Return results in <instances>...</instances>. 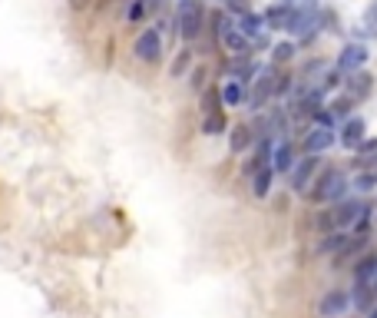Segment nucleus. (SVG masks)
Here are the masks:
<instances>
[{
    "label": "nucleus",
    "instance_id": "obj_1",
    "mask_svg": "<svg viewBox=\"0 0 377 318\" xmlns=\"http://www.w3.org/2000/svg\"><path fill=\"white\" fill-rule=\"evenodd\" d=\"M321 24V10H318V0H304V3H295L291 7V17H288V34H295V37L308 40L314 34V27Z\"/></svg>",
    "mask_w": 377,
    "mask_h": 318
},
{
    "label": "nucleus",
    "instance_id": "obj_2",
    "mask_svg": "<svg viewBox=\"0 0 377 318\" xmlns=\"http://www.w3.org/2000/svg\"><path fill=\"white\" fill-rule=\"evenodd\" d=\"M344 192H348V179L341 176L338 169H331V173L318 179V186L311 189V199L314 203H338Z\"/></svg>",
    "mask_w": 377,
    "mask_h": 318
},
{
    "label": "nucleus",
    "instance_id": "obj_3",
    "mask_svg": "<svg viewBox=\"0 0 377 318\" xmlns=\"http://www.w3.org/2000/svg\"><path fill=\"white\" fill-rule=\"evenodd\" d=\"M179 30L186 40H195L202 34V7L199 0H182L179 3Z\"/></svg>",
    "mask_w": 377,
    "mask_h": 318
},
{
    "label": "nucleus",
    "instance_id": "obj_4",
    "mask_svg": "<svg viewBox=\"0 0 377 318\" xmlns=\"http://www.w3.org/2000/svg\"><path fill=\"white\" fill-rule=\"evenodd\" d=\"M348 308H351V295L341 292V289H331V292L321 295V302H318V315L321 318H341Z\"/></svg>",
    "mask_w": 377,
    "mask_h": 318
},
{
    "label": "nucleus",
    "instance_id": "obj_5",
    "mask_svg": "<svg viewBox=\"0 0 377 318\" xmlns=\"http://www.w3.org/2000/svg\"><path fill=\"white\" fill-rule=\"evenodd\" d=\"M133 53H136L139 60H159V57H163V40H159V30H142V34H139L136 37V47H133Z\"/></svg>",
    "mask_w": 377,
    "mask_h": 318
},
{
    "label": "nucleus",
    "instance_id": "obj_6",
    "mask_svg": "<svg viewBox=\"0 0 377 318\" xmlns=\"http://www.w3.org/2000/svg\"><path fill=\"white\" fill-rule=\"evenodd\" d=\"M272 93H275V73L272 70H258V80H251V96H249L251 110H262Z\"/></svg>",
    "mask_w": 377,
    "mask_h": 318
},
{
    "label": "nucleus",
    "instance_id": "obj_7",
    "mask_svg": "<svg viewBox=\"0 0 377 318\" xmlns=\"http://www.w3.org/2000/svg\"><path fill=\"white\" fill-rule=\"evenodd\" d=\"M367 64V47L364 43H348L338 57V73H357Z\"/></svg>",
    "mask_w": 377,
    "mask_h": 318
},
{
    "label": "nucleus",
    "instance_id": "obj_8",
    "mask_svg": "<svg viewBox=\"0 0 377 318\" xmlns=\"http://www.w3.org/2000/svg\"><path fill=\"white\" fill-rule=\"evenodd\" d=\"M334 222L338 226H364L367 222V203H357V199H348V203H341V209L334 212Z\"/></svg>",
    "mask_w": 377,
    "mask_h": 318
},
{
    "label": "nucleus",
    "instance_id": "obj_9",
    "mask_svg": "<svg viewBox=\"0 0 377 318\" xmlns=\"http://www.w3.org/2000/svg\"><path fill=\"white\" fill-rule=\"evenodd\" d=\"M239 30L242 37L249 40V43H262V37H265V17L262 13H242V20H239Z\"/></svg>",
    "mask_w": 377,
    "mask_h": 318
},
{
    "label": "nucleus",
    "instance_id": "obj_10",
    "mask_svg": "<svg viewBox=\"0 0 377 318\" xmlns=\"http://www.w3.org/2000/svg\"><path fill=\"white\" fill-rule=\"evenodd\" d=\"M331 143H334V129L314 127L304 136V150H308V156H318V153H325V150H331Z\"/></svg>",
    "mask_w": 377,
    "mask_h": 318
},
{
    "label": "nucleus",
    "instance_id": "obj_11",
    "mask_svg": "<svg viewBox=\"0 0 377 318\" xmlns=\"http://www.w3.org/2000/svg\"><path fill=\"white\" fill-rule=\"evenodd\" d=\"M314 169H318V156H308V159H302V163L295 166V173H291V189L295 192H304V186L311 182Z\"/></svg>",
    "mask_w": 377,
    "mask_h": 318
},
{
    "label": "nucleus",
    "instance_id": "obj_12",
    "mask_svg": "<svg viewBox=\"0 0 377 318\" xmlns=\"http://www.w3.org/2000/svg\"><path fill=\"white\" fill-rule=\"evenodd\" d=\"M291 7H295V0H278V3H272L268 13H265V24L285 30L288 27V17H291Z\"/></svg>",
    "mask_w": 377,
    "mask_h": 318
},
{
    "label": "nucleus",
    "instance_id": "obj_13",
    "mask_svg": "<svg viewBox=\"0 0 377 318\" xmlns=\"http://www.w3.org/2000/svg\"><path fill=\"white\" fill-rule=\"evenodd\" d=\"M364 120H361V116H354V120H348V123H344V133H341V143H344V146H348V150H357V146H361V143H364Z\"/></svg>",
    "mask_w": 377,
    "mask_h": 318
},
{
    "label": "nucleus",
    "instance_id": "obj_14",
    "mask_svg": "<svg viewBox=\"0 0 377 318\" xmlns=\"http://www.w3.org/2000/svg\"><path fill=\"white\" fill-rule=\"evenodd\" d=\"M291 143H278V146H272V173H288L291 169Z\"/></svg>",
    "mask_w": 377,
    "mask_h": 318
},
{
    "label": "nucleus",
    "instance_id": "obj_15",
    "mask_svg": "<svg viewBox=\"0 0 377 318\" xmlns=\"http://www.w3.org/2000/svg\"><path fill=\"white\" fill-rule=\"evenodd\" d=\"M374 272H377V255H364L357 262V268H354V285H371Z\"/></svg>",
    "mask_w": 377,
    "mask_h": 318
},
{
    "label": "nucleus",
    "instance_id": "obj_16",
    "mask_svg": "<svg viewBox=\"0 0 377 318\" xmlns=\"http://www.w3.org/2000/svg\"><path fill=\"white\" fill-rule=\"evenodd\" d=\"M272 179H275L272 166H265V169H258V173H251V192H255L258 199H265L268 189H272Z\"/></svg>",
    "mask_w": 377,
    "mask_h": 318
},
{
    "label": "nucleus",
    "instance_id": "obj_17",
    "mask_svg": "<svg viewBox=\"0 0 377 318\" xmlns=\"http://www.w3.org/2000/svg\"><path fill=\"white\" fill-rule=\"evenodd\" d=\"M272 146H275V143L265 140L262 146H258V153H255L249 163H245V173H249V176H251V173H258V169H265V166L272 163Z\"/></svg>",
    "mask_w": 377,
    "mask_h": 318
},
{
    "label": "nucleus",
    "instance_id": "obj_18",
    "mask_svg": "<svg viewBox=\"0 0 377 318\" xmlns=\"http://www.w3.org/2000/svg\"><path fill=\"white\" fill-rule=\"evenodd\" d=\"M228 73H232V80H239V83H245V80L258 77V64L255 60H249V57H242L239 64L228 66Z\"/></svg>",
    "mask_w": 377,
    "mask_h": 318
},
{
    "label": "nucleus",
    "instance_id": "obj_19",
    "mask_svg": "<svg viewBox=\"0 0 377 318\" xmlns=\"http://www.w3.org/2000/svg\"><path fill=\"white\" fill-rule=\"evenodd\" d=\"M364 245H367V236H364V232H361L357 239H348V242H344V245L338 249V252H334V259H338V266H344L348 259H354V255L361 252Z\"/></svg>",
    "mask_w": 377,
    "mask_h": 318
},
{
    "label": "nucleus",
    "instance_id": "obj_20",
    "mask_svg": "<svg viewBox=\"0 0 377 318\" xmlns=\"http://www.w3.org/2000/svg\"><path fill=\"white\" fill-rule=\"evenodd\" d=\"M219 100L226 103V106H239L242 103V83L239 80H226V87L219 89Z\"/></svg>",
    "mask_w": 377,
    "mask_h": 318
},
{
    "label": "nucleus",
    "instance_id": "obj_21",
    "mask_svg": "<svg viewBox=\"0 0 377 318\" xmlns=\"http://www.w3.org/2000/svg\"><path fill=\"white\" fill-rule=\"evenodd\" d=\"M351 305L357 308V312H367V308L374 305V292H371V285H354Z\"/></svg>",
    "mask_w": 377,
    "mask_h": 318
},
{
    "label": "nucleus",
    "instance_id": "obj_22",
    "mask_svg": "<svg viewBox=\"0 0 377 318\" xmlns=\"http://www.w3.org/2000/svg\"><path fill=\"white\" fill-rule=\"evenodd\" d=\"M202 133H205V136L226 133V113H205V120H202Z\"/></svg>",
    "mask_w": 377,
    "mask_h": 318
},
{
    "label": "nucleus",
    "instance_id": "obj_23",
    "mask_svg": "<svg viewBox=\"0 0 377 318\" xmlns=\"http://www.w3.org/2000/svg\"><path fill=\"white\" fill-rule=\"evenodd\" d=\"M251 146V129L249 127H235L232 129V153H245Z\"/></svg>",
    "mask_w": 377,
    "mask_h": 318
},
{
    "label": "nucleus",
    "instance_id": "obj_24",
    "mask_svg": "<svg viewBox=\"0 0 377 318\" xmlns=\"http://www.w3.org/2000/svg\"><path fill=\"white\" fill-rule=\"evenodd\" d=\"M364 30L371 34V37H377V0H371L364 10Z\"/></svg>",
    "mask_w": 377,
    "mask_h": 318
},
{
    "label": "nucleus",
    "instance_id": "obj_25",
    "mask_svg": "<svg viewBox=\"0 0 377 318\" xmlns=\"http://www.w3.org/2000/svg\"><path fill=\"white\" fill-rule=\"evenodd\" d=\"M344 242H348V236H344V232H331V236L321 242V252H338Z\"/></svg>",
    "mask_w": 377,
    "mask_h": 318
},
{
    "label": "nucleus",
    "instance_id": "obj_26",
    "mask_svg": "<svg viewBox=\"0 0 377 318\" xmlns=\"http://www.w3.org/2000/svg\"><path fill=\"white\" fill-rule=\"evenodd\" d=\"M291 57H295V47H291V43H278L275 47V64H285Z\"/></svg>",
    "mask_w": 377,
    "mask_h": 318
},
{
    "label": "nucleus",
    "instance_id": "obj_27",
    "mask_svg": "<svg viewBox=\"0 0 377 318\" xmlns=\"http://www.w3.org/2000/svg\"><path fill=\"white\" fill-rule=\"evenodd\" d=\"M357 156H377V140H364L357 146Z\"/></svg>",
    "mask_w": 377,
    "mask_h": 318
},
{
    "label": "nucleus",
    "instance_id": "obj_28",
    "mask_svg": "<svg viewBox=\"0 0 377 318\" xmlns=\"http://www.w3.org/2000/svg\"><path fill=\"white\" fill-rule=\"evenodd\" d=\"M318 226H321V229H327V226H334V216H318Z\"/></svg>",
    "mask_w": 377,
    "mask_h": 318
},
{
    "label": "nucleus",
    "instance_id": "obj_29",
    "mask_svg": "<svg viewBox=\"0 0 377 318\" xmlns=\"http://www.w3.org/2000/svg\"><path fill=\"white\" fill-rule=\"evenodd\" d=\"M371 292H374V298H377V272H374V279H371Z\"/></svg>",
    "mask_w": 377,
    "mask_h": 318
},
{
    "label": "nucleus",
    "instance_id": "obj_30",
    "mask_svg": "<svg viewBox=\"0 0 377 318\" xmlns=\"http://www.w3.org/2000/svg\"><path fill=\"white\" fill-rule=\"evenodd\" d=\"M367 318H377V305H374V308H367Z\"/></svg>",
    "mask_w": 377,
    "mask_h": 318
}]
</instances>
